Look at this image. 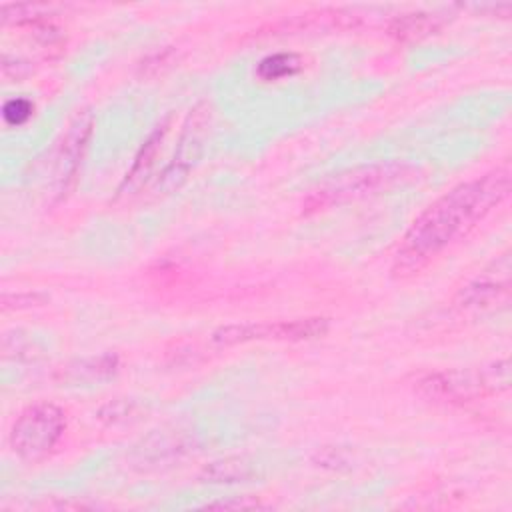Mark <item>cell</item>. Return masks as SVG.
<instances>
[{"mask_svg":"<svg viewBox=\"0 0 512 512\" xmlns=\"http://www.w3.org/2000/svg\"><path fill=\"white\" fill-rule=\"evenodd\" d=\"M330 320L322 316L282 320V322H242L226 324L210 334V340L218 346H236L246 342H304L320 338L328 332Z\"/></svg>","mask_w":512,"mask_h":512,"instance_id":"obj_5","label":"cell"},{"mask_svg":"<svg viewBox=\"0 0 512 512\" xmlns=\"http://www.w3.org/2000/svg\"><path fill=\"white\" fill-rule=\"evenodd\" d=\"M416 170L404 162H380V164H362L350 170H344L316 190H312L302 202V212H322L334 206H342L360 198H368L390 190L398 184L410 182Z\"/></svg>","mask_w":512,"mask_h":512,"instance_id":"obj_2","label":"cell"},{"mask_svg":"<svg viewBox=\"0 0 512 512\" xmlns=\"http://www.w3.org/2000/svg\"><path fill=\"white\" fill-rule=\"evenodd\" d=\"M94 118L90 112H78L62 134L54 156H52V188L58 198H62L76 182L78 168L82 164L88 140L92 136Z\"/></svg>","mask_w":512,"mask_h":512,"instance_id":"obj_6","label":"cell"},{"mask_svg":"<svg viewBox=\"0 0 512 512\" xmlns=\"http://www.w3.org/2000/svg\"><path fill=\"white\" fill-rule=\"evenodd\" d=\"M510 254H502L456 294V304L464 310H488L510 296Z\"/></svg>","mask_w":512,"mask_h":512,"instance_id":"obj_8","label":"cell"},{"mask_svg":"<svg viewBox=\"0 0 512 512\" xmlns=\"http://www.w3.org/2000/svg\"><path fill=\"white\" fill-rule=\"evenodd\" d=\"M164 134H166V124L158 126L146 140L144 144L140 146L134 162H132V168L128 170L126 178L122 180V184L118 186V196H124V194H132L134 190H138L142 186V182L150 176L152 168H154V162H156V156L160 152V146H162V140H164Z\"/></svg>","mask_w":512,"mask_h":512,"instance_id":"obj_11","label":"cell"},{"mask_svg":"<svg viewBox=\"0 0 512 512\" xmlns=\"http://www.w3.org/2000/svg\"><path fill=\"white\" fill-rule=\"evenodd\" d=\"M304 68V58L296 52H274L256 64V76L264 82H278L296 76Z\"/></svg>","mask_w":512,"mask_h":512,"instance_id":"obj_13","label":"cell"},{"mask_svg":"<svg viewBox=\"0 0 512 512\" xmlns=\"http://www.w3.org/2000/svg\"><path fill=\"white\" fill-rule=\"evenodd\" d=\"M256 476V468L244 458H222L208 464L200 478L210 484H236Z\"/></svg>","mask_w":512,"mask_h":512,"instance_id":"obj_12","label":"cell"},{"mask_svg":"<svg viewBox=\"0 0 512 512\" xmlns=\"http://www.w3.org/2000/svg\"><path fill=\"white\" fill-rule=\"evenodd\" d=\"M30 72H32V68H30L28 60L4 54V58H2V74H4L6 80H20V78L28 76Z\"/></svg>","mask_w":512,"mask_h":512,"instance_id":"obj_20","label":"cell"},{"mask_svg":"<svg viewBox=\"0 0 512 512\" xmlns=\"http://www.w3.org/2000/svg\"><path fill=\"white\" fill-rule=\"evenodd\" d=\"M34 112V104L26 98H10L2 106V116L8 126H22Z\"/></svg>","mask_w":512,"mask_h":512,"instance_id":"obj_17","label":"cell"},{"mask_svg":"<svg viewBox=\"0 0 512 512\" xmlns=\"http://www.w3.org/2000/svg\"><path fill=\"white\" fill-rule=\"evenodd\" d=\"M48 296L42 292H14V294H4L2 296V310H28L46 304Z\"/></svg>","mask_w":512,"mask_h":512,"instance_id":"obj_18","label":"cell"},{"mask_svg":"<svg viewBox=\"0 0 512 512\" xmlns=\"http://www.w3.org/2000/svg\"><path fill=\"white\" fill-rule=\"evenodd\" d=\"M134 414V402L118 398L112 402H106L100 410H98V418L108 422V424H118L128 420Z\"/></svg>","mask_w":512,"mask_h":512,"instance_id":"obj_19","label":"cell"},{"mask_svg":"<svg viewBox=\"0 0 512 512\" xmlns=\"http://www.w3.org/2000/svg\"><path fill=\"white\" fill-rule=\"evenodd\" d=\"M118 370V356L116 354H100L74 360L60 368L58 380L62 386H88L110 380Z\"/></svg>","mask_w":512,"mask_h":512,"instance_id":"obj_9","label":"cell"},{"mask_svg":"<svg viewBox=\"0 0 512 512\" xmlns=\"http://www.w3.org/2000/svg\"><path fill=\"white\" fill-rule=\"evenodd\" d=\"M46 18H50V6L46 4H4L2 6L4 26H32Z\"/></svg>","mask_w":512,"mask_h":512,"instance_id":"obj_14","label":"cell"},{"mask_svg":"<svg viewBox=\"0 0 512 512\" xmlns=\"http://www.w3.org/2000/svg\"><path fill=\"white\" fill-rule=\"evenodd\" d=\"M446 18L438 12L414 10L394 16L388 24V34L400 42H416L430 34H436L444 26Z\"/></svg>","mask_w":512,"mask_h":512,"instance_id":"obj_10","label":"cell"},{"mask_svg":"<svg viewBox=\"0 0 512 512\" xmlns=\"http://www.w3.org/2000/svg\"><path fill=\"white\" fill-rule=\"evenodd\" d=\"M480 378L486 394H498L510 388V362L506 358L494 360L480 368Z\"/></svg>","mask_w":512,"mask_h":512,"instance_id":"obj_16","label":"cell"},{"mask_svg":"<svg viewBox=\"0 0 512 512\" xmlns=\"http://www.w3.org/2000/svg\"><path fill=\"white\" fill-rule=\"evenodd\" d=\"M204 508H216V510H248V508H262L258 500L248 498H234V500H216L208 502Z\"/></svg>","mask_w":512,"mask_h":512,"instance_id":"obj_21","label":"cell"},{"mask_svg":"<svg viewBox=\"0 0 512 512\" xmlns=\"http://www.w3.org/2000/svg\"><path fill=\"white\" fill-rule=\"evenodd\" d=\"M510 166L502 164L488 174L462 182L432 202L406 230L394 258V276L420 272L440 250L464 236L510 192Z\"/></svg>","mask_w":512,"mask_h":512,"instance_id":"obj_1","label":"cell"},{"mask_svg":"<svg viewBox=\"0 0 512 512\" xmlns=\"http://www.w3.org/2000/svg\"><path fill=\"white\" fill-rule=\"evenodd\" d=\"M414 388L420 396L442 404L472 402L486 394L480 378V368L426 372L414 382Z\"/></svg>","mask_w":512,"mask_h":512,"instance_id":"obj_7","label":"cell"},{"mask_svg":"<svg viewBox=\"0 0 512 512\" xmlns=\"http://www.w3.org/2000/svg\"><path fill=\"white\" fill-rule=\"evenodd\" d=\"M210 126H212V112L208 104L194 106V110L188 114L184 122L172 160L166 164V168L160 172V176L154 182L156 194H170L188 180L190 172L204 156Z\"/></svg>","mask_w":512,"mask_h":512,"instance_id":"obj_4","label":"cell"},{"mask_svg":"<svg viewBox=\"0 0 512 512\" xmlns=\"http://www.w3.org/2000/svg\"><path fill=\"white\" fill-rule=\"evenodd\" d=\"M2 356L6 360H34L40 356L36 340L22 330H10L2 336Z\"/></svg>","mask_w":512,"mask_h":512,"instance_id":"obj_15","label":"cell"},{"mask_svg":"<svg viewBox=\"0 0 512 512\" xmlns=\"http://www.w3.org/2000/svg\"><path fill=\"white\" fill-rule=\"evenodd\" d=\"M66 432V414L52 402H36L26 406L10 428L12 452L26 460L38 462L46 458Z\"/></svg>","mask_w":512,"mask_h":512,"instance_id":"obj_3","label":"cell"}]
</instances>
